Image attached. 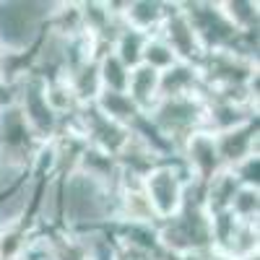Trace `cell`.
Returning <instances> with one entry per match:
<instances>
[{
    "label": "cell",
    "instance_id": "1",
    "mask_svg": "<svg viewBox=\"0 0 260 260\" xmlns=\"http://www.w3.org/2000/svg\"><path fill=\"white\" fill-rule=\"evenodd\" d=\"M117 221L115 185L73 169L60 177V229L83 234Z\"/></svg>",
    "mask_w": 260,
    "mask_h": 260
},
{
    "label": "cell",
    "instance_id": "2",
    "mask_svg": "<svg viewBox=\"0 0 260 260\" xmlns=\"http://www.w3.org/2000/svg\"><path fill=\"white\" fill-rule=\"evenodd\" d=\"M52 3L0 0V55L29 57L47 29Z\"/></svg>",
    "mask_w": 260,
    "mask_h": 260
},
{
    "label": "cell",
    "instance_id": "3",
    "mask_svg": "<svg viewBox=\"0 0 260 260\" xmlns=\"http://www.w3.org/2000/svg\"><path fill=\"white\" fill-rule=\"evenodd\" d=\"M190 185H192V177L177 156L159 161L156 167H151L141 177L143 198H146L156 224L175 219V216L185 208Z\"/></svg>",
    "mask_w": 260,
    "mask_h": 260
},
{
    "label": "cell",
    "instance_id": "4",
    "mask_svg": "<svg viewBox=\"0 0 260 260\" xmlns=\"http://www.w3.org/2000/svg\"><path fill=\"white\" fill-rule=\"evenodd\" d=\"M13 96H16L13 110L18 112L29 138L37 146L50 143L60 130V117L52 112V107L45 96V78L26 71L21 78L13 81Z\"/></svg>",
    "mask_w": 260,
    "mask_h": 260
},
{
    "label": "cell",
    "instance_id": "5",
    "mask_svg": "<svg viewBox=\"0 0 260 260\" xmlns=\"http://www.w3.org/2000/svg\"><path fill=\"white\" fill-rule=\"evenodd\" d=\"M146 117L169 141V146L177 154V148L182 146L185 138H190L198 130H206V94L201 91L190 96L159 99Z\"/></svg>",
    "mask_w": 260,
    "mask_h": 260
},
{
    "label": "cell",
    "instance_id": "6",
    "mask_svg": "<svg viewBox=\"0 0 260 260\" xmlns=\"http://www.w3.org/2000/svg\"><path fill=\"white\" fill-rule=\"evenodd\" d=\"M73 122L78 127V133L83 136L86 146L99 151V154L110 156V159H117L122 151L127 148L130 143V127H122L112 120H107L94 104L89 107H81V110L73 115Z\"/></svg>",
    "mask_w": 260,
    "mask_h": 260
},
{
    "label": "cell",
    "instance_id": "7",
    "mask_svg": "<svg viewBox=\"0 0 260 260\" xmlns=\"http://www.w3.org/2000/svg\"><path fill=\"white\" fill-rule=\"evenodd\" d=\"M180 11L192 24L206 52L232 47V42L237 39V31L226 24V18L219 11V3H180Z\"/></svg>",
    "mask_w": 260,
    "mask_h": 260
},
{
    "label": "cell",
    "instance_id": "8",
    "mask_svg": "<svg viewBox=\"0 0 260 260\" xmlns=\"http://www.w3.org/2000/svg\"><path fill=\"white\" fill-rule=\"evenodd\" d=\"M175 156L190 172L192 185H206L213 175H219V172L224 169L219 154H216L213 136L208 133V130H198V133H192L190 138H185Z\"/></svg>",
    "mask_w": 260,
    "mask_h": 260
},
{
    "label": "cell",
    "instance_id": "9",
    "mask_svg": "<svg viewBox=\"0 0 260 260\" xmlns=\"http://www.w3.org/2000/svg\"><path fill=\"white\" fill-rule=\"evenodd\" d=\"M156 34L172 47V52L177 55L180 62L201 65V60L206 57V50L201 45V39H198V34H195L192 24L187 21V16L180 11V3H172V11H169L167 21L161 24V29Z\"/></svg>",
    "mask_w": 260,
    "mask_h": 260
},
{
    "label": "cell",
    "instance_id": "10",
    "mask_svg": "<svg viewBox=\"0 0 260 260\" xmlns=\"http://www.w3.org/2000/svg\"><path fill=\"white\" fill-rule=\"evenodd\" d=\"M216 143V154L221 159L224 169H232L234 164H240L247 156L260 154V130H257V120L240 125L234 130H226V133H216L213 136Z\"/></svg>",
    "mask_w": 260,
    "mask_h": 260
},
{
    "label": "cell",
    "instance_id": "11",
    "mask_svg": "<svg viewBox=\"0 0 260 260\" xmlns=\"http://www.w3.org/2000/svg\"><path fill=\"white\" fill-rule=\"evenodd\" d=\"M172 11V3H159V0H125L120 8V24L133 29L138 34L154 37Z\"/></svg>",
    "mask_w": 260,
    "mask_h": 260
},
{
    "label": "cell",
    "instance_id": "12",
    "mask_svg": "<svg viewBox=\"0 0 260 260\" xmlns=\"http://www.w3.org/2000/svg\"><path fill=\"white\" fill-rule=\"evenodd\" d=\"M203 91V78L201 68L190 62H177L169 71L159 73V96L172 99V96H190Z\"/></svg>",
    "mask_w": 260,
    "mask_h": 260
},
{
    "label": "cell",
    "instance_id": "13",
    "mask_svg": "<svg viewBox=\"0 0 260 260\" xmlns=\"http://www.w3.org/2000/svg\"><path fill=\"white\" fill-rule=\"evenodd\" d=\"M125 94L130 96V102H133L143 115H148L156 107V102L161 99L159 96V73L151 71L148 65H136V68H130Z\"/></svg>",
    "mask_w": 260,
    "mask_h": 260
},
{
    "label": "cell",
    "instance_id": "14",
    "mask_svg": "<svg viewBox=\"0 0 260 260\" xmlns=\"http://www.w3.org/2000/svg\"><path fill=\"white\" fill-rule=\"evenodd\" d=\"M94 107L107 117V120H112V122H117V125H122V127H130L133 125L143 112L138 110V107L130 102V96L122 91V94H117V91H102L99 94V99L94 102Z\"/></svg>",
    "mask_w": 260,
    "mask_h": 260
},
{
    "label": "cell",
    "instance_id": "15",
    "mask_svg": "<svg viewBox=\"0 0 260 260\" xmlns=\"http://www.w3.org/2000/svg\"><path fill=\"white\" fill-rule=\"evenodd\" d=\"M146 34H138L133 29H127L120 24V29L115 31L112 42H110V50L112 55L125 65V68H136L141 65V57H143V47H146Z\"/></svg>",
    "mask_w": 260,
    "mask_h": 260
},
{
    "label": "cell",
    "instance_id": "16",
    "mask_svg": "<svg viewBox=\"0 0 260 260\" xmlns=\"http://www.w3.org/2000/svg\"><path fill=\"white\" fill-rule=\"evenodd\" d=\"M221 16L237 34L257 31V18H260V6L252 0H221L219 3Z\"/></svg>",
    "mask_w": 260,
    "mask_h": 260
},
{
    "label": "cell",
    "instance_id": "17",
    "mask_svg": "<svg viewBox=\"0 0 260 260\" xmlns=\"http://www.w3.org/2000/svg\"><path fill=\"white\" fill-rule=\"evenodd\" d=\"M29 164H31V156L0 148V198H3L6 192H11L29 175Z\"/></svg>",
    "mask_w": 260,
    "mask_h": 260
},
{
    "label": "cell",
    "instance_id": "18",
    "mask_svg": "<svg viewBox=\"0 0 260 260\" xmlns=\"http://www.w3.org/2000/svg\"><path fill=\"white\" fill-rule=\"evenodd\" d=\"M96 73H99V83H102V91H117L122 94L127 89V76L130 68L112 55V50H104L96 60Z\"/></svg>",
    "mask_w": 260,
    "mask_h": 260
},
{
    "label": "cell",
    "instance_id": "19",
    "mask_svg": "<svg viewBox=\"0 0 260 260\" xmlns=\"http://www.w3.org/2000/svg\"><path fill=\"white\" fill-rule=\"evenodd\" d=\"M78 237H81L86 260H117L120 247H117V242H115L110 226H107V229L83 232V234H78Z\"/></svg>",
    "mask_w": 260,
    "mask_h": 260
},
{
    "label": "cell",
    "instance_id": "20",
    "mask_svg": "<svg viewBox=\"0 0 260 260\" xmlns=\"http://www.w3.org/2000/svg\"><path fill=\"white\" fill-rule=\"evenodd\" d=\"M229 213L240 224H260V187H237L229 203Z\"/></svg>",
    "mask_w": 260,
    "mask_h": 260
},
{
    "label": "cell",
    "instance_id": "21",
    "mask_svg": "<svg viewBox=\"0 0 260 260\" xmlns=\"http://www.w3.org/2000/svg\"><path fill=\"white\" fill-rule=\"evenodd\" d=\"M177 55L172 52V47L167 45V42L154 34V37H148L146 39V47H143V57H141V65H148L151 71H156V73H164L169 71L172 65H177Z\"/></svg>",
    "mask_w": 260,
    "mask_h": 260
},
{
    "label": "cell",
    "instance_id": "22",
    "mask_svg": "<svg viewBox=\"0 0 260 260\" xmlns=\"http://www.w3.org/2000/svg\"><path fill=\"white\" fill-rule=\"evenodd\" d=\"M229 172H232V177L237 180V185H242V187H260V154L242 159L240 164H234Z\"/></svg>",
    "mask_w": 260,
    "mask_h": 260
},
{
    "label": "cell",
    "instance_id": "23",
    "mask_svg": "<svg viewBox=\"0 0 260 260\" xmlns=\"http://www.w3.org/2000/svg\"><path fill=\"white\" fill-rule=\"evenodd\" d=\"M0 57H3V55H0Z\"/></svg>",
    "mask_w": 260,
    "mask_h": 260
}]
</instances>
